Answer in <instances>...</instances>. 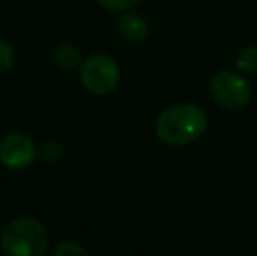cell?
I'll return each mask as SVG.
<instances>
[{
  "label": "cell",
  "instance_id": "1",
  "mask_svg": "<svg viewBox=\"0 0 257 256\" xmlns=\"http://www.w3.org/2000/svg\"><path fill=\"white\" fill-rule=\"evenodd\" d=\"M208 118L205 111L193 104H180L166 109L156 123V133L168 146H186L205 133Z\"/></svg>",
  "mask_w": 257,
  "mask_h": 256
},
{
  "label": "cell",
  "instance_id": "2",
  "mask_svg": "<svg viewBox=\"0 0 257 256\" xmlns=\"http://www.w3.org/2000/svg\"><path fill=\"white\" fill-rule=\"evenodd\" d=\"M48 244V228L35 218L13 219L4 226L0 235V247L9 256H42Z\"/></svg>",
  "mask_w": 257,
  "mask_h": 256
},
{
  "label": "cell",
  "instance_id": "3",
  "mask_svg": "<svg viewBox=\"0 0 257 256\" xmlns=\"http://www.w3.org/2000/svg\"><path fill=\"white\" fill-rule=\"evenodd\" d=\"M119 79H121L119 65L108 55H93L82 63L81 81L89 93L108 95L117 88Z\"/></svg>",
  "mask_w": 257,
  "mask_h": 256
},
{
  "label": "cell",
  "instance_id": "4",
  "mask_svg": "<svg viewBox=\"0 0 257 256\" xmlns=\"http://www.w3.org/2000/svg\"><path fill=\"white\" fill-rule=\"evenodd\" d=\"M210 92L220 107L238 111L250 100V86L247 79L233 70H220L210 82Z\"/></svg>",
  "mask_w": 257,
  "mask_h": 256
},
{
  "label": "cell",
  "instance_id": "5",
  "mask_svg": "<svg viewBox=\"0 0 257 256\" xmlns=\"http://www.w3.org/2000/svg\"><path fill=\"white\" fill-rule=\"evenodd\" d=\"M37 158L34 140L25 133H7L0 140V163L9 170H25Z\"/></svg>",
  "mask_w": 257,
  "mask_h": 256
},
{
  "label": "cell",
  "instance_id": "6",
  "mask_svg": "<svg viewBox=\"0 0 257 256\" xmlns=\"http://www.w3.org/2000/svg\"><path fill=\"white\" fill-rule=\"evenodd\" d=\"M117 32L122 39L130 42H140L146 39L149 32V25L139 14H122L117 18Z\"/></svg>",
  "mask_w": 257,
  "mask_h": 256
},
{
  "label": "cell",
  "instance_id": "7",
  "mask_svg": "<svg viewBox=\"0 0 257 256\" xmlns=\"http://www.w3.org/2000/svg\"><path fill=\"white\" fill-rule=\"evenodd\" d=\"M53 60L63 68H75L81 65L82 53L77 46L70 44V42H61V44L54 46Z\"/></svg>",
  "mask_w": 257,
  "mask_h": 256
},
{
  "label": "cell",
  "instance_id": "8",
  "mask_svg": "<svg viewBox=\"0 0 257 256\" xmlns=\"http://www.w3.org/2000/svg\"><path fill=\"white\" fill-rule=\"evenodd\" d=\"M236 67L243 74H257V48H254V46L245 48L238 56Z\"/></svg>",
  "mask_w": 257,
  "mask_h": 256
},
{
  "label": "cell",
  "instance_id": "9",
  "mask_svg": "<svg viewBox=\"0 0 257 256\" xmlns=\"http://www.w3.org/2000/svg\"><path fill=\"white\" fill-rule=\"evenodd\" d=\"M14 65V49L7 41L0 39V74L11 70Z\"/></svg>",
  "mask_w": 257,
  "mask_h": 256
},
{
  "label": "cell",
  "instance_id": "10",
  "mask_svg": "<svg viewBox=\"0 0 257 256\" xmlns=\"http://www.w3.org/2000/svg\"><path fill=\"white\" fill-rule=\"evenodd\" d=\"M41 156L46 163H54V161H58L61 156V146L58 142H54V140L44 142L41 146Z\"/></svg>",
  "mask_w": 257,
  "mask_h": 256
},
{
  "label": "cell",
  "instance_id": "11",
  "mask_svg": "<svg viewBox=\"0 0 257 256\" xmlns=\"http://www.w3.org/2000/svg\"><path fill=\"white\" fill-rule=\"evenodd\" d=\"M53 254L54 256H86L88 251L75 242H61L54 247Z\"/></svg>",
  "mask_w": 257,
  "mask_h": 256
},
{
  "label": "cell",
  "instance_id": "12",
  "mask_svg": "<svg viewBox=\"0 0 257 256\" xmlns=\"http://www.w3.org/2000/svg\"><path fill=\"white\" fill-rule=\"evenodd\" d=\"M96 2L108 11L122 13V11H128V9H132L133 6H137L140 0H96Z\"/></svg>",
  "mask_w": 257,
  "mask_h": 256
}]
</instances>
